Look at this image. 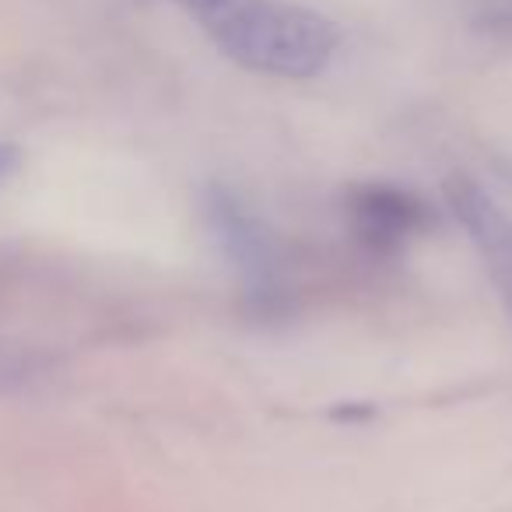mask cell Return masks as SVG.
Returning <instances> with one entry per match:
<instances>
[{
    "instance_id": "cell-5",
    "label": "cell",
    "mask_w": 512,
    "mask_h": 512,
    "mask_svg": "<svg viewBox=\"0 0 512 512\" xmlns=\"http://www.w3.org/2000/svg\"><path fill=\"white\" fill-rule=\"evenodd\" d=\"M18 165H22V148L11 141H0V183H8L18 172Z\"/></svg>"
},
{
    "instance_id": "cell-3",
    "label": "cell",
    "mask_w": 512,
    "mask_h": 512,
    "mask_svg": "<svg viewBox=\"0 0 512 512\" xmlns=\"http://www.w3.org/2000/svg\"><path fill=\"white\" fill-rule=\"evenodd\" d=\"M442 193H446V204L453 207L456 221L467 228L470 242L484 260V271L491 274V281H495V288L502 292L505 306L512 313V221L463 172H453L442 183Z\"/></svg>"
},
{
    "instance_id": "cell-2",
    "label": "cell",
    "mask_w": 512,
    "mask_h": 512,
    "mask_svg": "<svg viewBox=\"0 0 512 512\" xmlns=\"http://www.w3.org/2000/svg\"><path fill=\"white\" fill-rule=\"evenodd\" d=\"M207 221L218 232V242L225 246L228 260L239 267L242 281H246L249 295L264 309L274 306L278 299V253L267 235V228L239 204V197L221 186L207 193Z\"/></svg>"
},
{
    "instance_id": "cell-4",
    "label": "cell",
    "mask_w": 512,
    "mask_h": 512,
    "mask_svg": "<svg viewBox=\"0 0 512 512\" xmlns=\"http://www.w3.org/2000/svg\"><path fill=\"white\" fill-rule=\"evenodd\" d=\"M348 214L355 235L376 253L400 249L421 225L428 221V211L411 190H400L390 183H362L351 186Z\"/></svg>"
},
{
    "instance_id": "cell-1",
    "label": "cell",
    "mask_w": 512,
    "mask_h": 512,
    "mask_svg": "<svg viewBox=\"0 0 512 512\" xmlns=\"http://www.w3.org/2000/svg\"><path fill=\"white\" fill-rule=\"evenodd\" d=\"M239 67L274 78H316L341 32L316 11L278 0H172Z\"/></svg>"
}]
</instances>
